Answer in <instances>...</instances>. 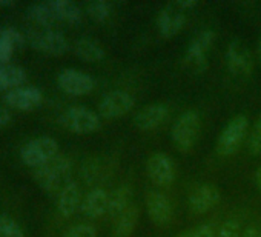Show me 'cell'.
Here are the masks:
<instances>
[{
    "instance_id": "cell-1",
    "label": "cell",
    "mask_w": 261,
    "mask_h": 237,
    "mask_svg": "<svg viewBox=\"0 0 261 237\" xmlns=\"http://www.w3.org/2000/svg\"><path fill=\"white\" fill-rule=\"evenodd\" d=\"M71 167L72 165L69 157L57 154L49 162L34 168V179L43 189L54 191L63 183V180L71 171Z\"/></svg>"
},
{
    "instance_id": "cell-2",
    "label": "cell",
    "mask_w": 261,
    "mask_h": 237,
    "mask_svg": "<svg viewBox=\"0 0 261 237\" xmlns=\"http://www.w3.org/2000/svg\"><path fill=\"white\" fill-rule=\"evenodd\" d=\"M59 121L63 128L77 133V134H88L94 133L100 128V117L94 111L85 106H69L66 108Z\"/></svg>"
},
{
    "instance_id": "cell-3",
    "label": "cell",
    "mask_w": 261,
    "mask_h": 237,
    "mask_svg": "<svg viewBox=\"0 0 261 237\" xmlns=\"http://www.w3.org/2000/svg\"><path fill=\"white\" fill-rule=\"evenodd\" d=\"M200 115L195 111H186L183 112L172 127V142L181 153L191 151V148L195 145L198 133H200Z\"/></svg>"
},
{
    "instance_id": "cell-4",
    "label": "cell",
    "mask_w": 261,
    "mask_h": 237,
    "mask_svg": "<svg viewBox=\"0 0 261 237\" xmlns=\"http://www.w3.org/2000/svg\"><path fill=\"white\" fill-rule=\"evenodd\" d=\"M59 154V144L48 136L36 137L23 144L20 148V159L30 167H40Z\"/></svg>"
},
{
    "instance_id": "cell-5",
    "label": "cell",
    "mask_w": 261,
    "mask_h": 237,
    "mask_svg": "<svg viewBox=\"0 0 261 237\" xmlns=\"http://www.w3.org/2000/svg\"><path fill=\"white\" fill-rule=\"evenodd\" d=\"M25 37L33 48L45 54L57 56V54H63L68 50L66 37L60 31H56L53 28H46V27L34 28L30 30Z\"/></svg>"
},
{
    "instance_id": "cell-6",
    "label": "cell",
    "mask_w": 261,
    "mask_h": 237,
    "mask_svg": "<svg viewBox=\"0 0 261 237\" xmlns=\"http://www.w3.org/2000/svg\"><path fill=\"white\" fill-rule=\"evenodd\" d=\"M247 124H249L247 117L243 114H238L226 125V128L221 131L218 142H217V151L220 156L223 157L232 156L240 148L247 131Z\"/></svg>"
},
{
    "instance_id": "cell-7",
    "label": "cell",
    "mask_w": 261,
    "mask_h": 237,
    "mask_svg": "<svg viewBox=\"0 0 261 237\" xmlns=\"http://www.w3.org/2000/svg\"><path fill=\"white\" fill-rule=\"evenodd\" d=\"M214 42H215V33L212 30H204V31L198 33L194 37V40L189 43V48L183 59L185 65L195 73L204 71L207 66L206 53H207V50H211Z\"/></svg>"
},
{
    "instance_id": "cell-8",
    "label": "cell",
    "mask_w": 261,
    "mask_h": 237,
    "mask_svg": "<svg viewBox=\"0 0 261 237\" xmlns=\"http://www.w3.org/2000/svg\"><path fill=\"white\" fill-rule=\"evenodd\" d=\"M57 83L65 92L72 94V96L88 94L95 86V82L89 74H86L80 69H75V68L62 69L57 76Z\"/></svg>"
},
{
    "instance_id": "cell-9",
    "label": "cell",
    "mask_w": 261,
    "mask_h": 237,
    "mask_svg": "<svg viewBox=\"0 0 261 237\" xmlns=\"http://www.w3.org/2000/svg\"><path fill=\"white\" fill-rule=\"evenodd\" d=\"M134 106V97L126 91H111L98 103V112L105 118H118Z\"/></svg>"
},
{
    "instance_id": "cell-10",
    "label": "cell",
    "mask_w": 261,
    "mask_h": 237,
    "mask_svg": "<svg viewBox=\"0 0 261 237\" xmlns=\"http://www.w3.org/2000/svg\"><path fill=\"white\" fill-rule=\"evenodd\" d=\"M226 65L229 71L235 76L247 77L253 71V59L249 50L241 42H230L226 50Z\"/></svg>"
},
{
    "instance_id": "cell-11",
    "label": "cell",
    "mask_w": 261,
    "mask_h": 237,
    "mask_svg": "<svg viewBox=\"0 0 261 237\" xmlns=\"http://www.w3.org/2000/svg\"><path fill=\"white\" fill-rule=\"evenodd\" d=\"M186 23V16H185V11H181L174 2L166 5L160 13H159V17H157V28H159V33L169 39V37H174L175 34H178L181 31V28L185 27Z\"/></svg>"
},
{
    "instance_id": "cell-12",
    "label": "cell",
    "mask_w": 261,
    "mask_h": 237,
    "mask_svg": "<svg viewBox=\"0 0 261 237\" xmlns=\"http://www.w3.org/2000/svg\"><path fill=\"white\" fill-rule=\"evenodd\" d=\"M169 117V109L168 106L162 103H154L149 106L142 108L137 115L134 117V125L140 131H152L159 128L162 124H165Z\"/></svg>"
},
{
    "instance_id": "cell-13",
    "label": "cell",
    "mask_w": 261,
    "mask_h": 237,
    "mask_svg": "<svg viewBox=\"0 0 261 237\" xmlns=\"http://www.w3.org/2000/svg\"><path fill=\"white\" fill-rule=\"evenodd\" d=\"M148 174L155 185L169 186L174 180V165L168 154L155 153L148 160Z\"/></svg>"
},
{
    "instance_id": "cell-14",
    "label": "cell",
    "mask_w": 261,
    "mask_h": 237,
    "mask_svg": "<svg viewBox=\"0 0 261 237\" xmlns=\"http://www.w3.org/2000/svg\"><path fill=\"white\" fill-rule=\"evenodd\" d=\"M43 96L37 86L33 85H22L7 91L5 102L17 109H31L42 102Z\"/></svg>"
},
{
    "instance_id": "cell-15",
    "label": "cell",
    "mask_w": 261,
    "mask_h": 237,
    "mask_svg": "<svg viewBox=\"0 0 261 237\" xmlns=\"http://www.w3.org/2000/svg\"><path fill=\"white\" fill-rule=\"evenodd\" d=\"M146 208L152 222L159 226H168L172 220V206L168 197L160 191H149L146 194Z\"/></svg>"
},
{
    "instance_id": "cell-16",
    "label": "cell",
    "mask_w": 261,
    "mask_h": 237,
    "mask_svg": "<svg viewBox=\"0 0 261 237\" xmlns=\"http://www.w3.org/2000/svg\"><path fill=\"white\" fill-rule=\"evenodd\" d=\"M220 200V191L214 185H201L194 189L189 197V206L195 214H204Z\"/></svg>"
},
{
    "instance_id": "cell-17",
    "label": "cell",
    "mask_w": 261,
    "mask_h": 237,
    "mask_svg": "<svg viewBox=\"0 0 261 237\" xmlns=\"http://www.w3.org/2000/svg\"><path fill=\"white\" fill-rule=\"evenodd\" d=\"M108 205H109V193H106L101 188H95L85 196L80 206H82V212L86 217L97 219L103 214H108Z\"/></svg>"
},
{
    "instance_id": "cell-18",
    "label": "cell",
    "mask_w": 261,
    "mask_h": 237,
    "mask_svg": "<svg viewBox=\"0 0 261 237\" xmlns=\"http://www.w3.org/2000/svg\"><path fill=\"white\" fill-rule=\"evenodd\" d=\"M25 36L13 25L0 27V63L10 62L16 46L23 45Z\"/></svg>"
},
{
    "instance_id": "cell-19",
    "label": "cell",
    "mask_w": 261,
    "mask_h": 237,
    "mask_svg": "<svg viewBox=\"0 0 261 237\" xmlns=\"http://www.w3.org/2000/svg\"><path fill=\"white\" fill-rule=\"evenodd\" d=\"M80 202H82V194L79 185L75 182H66L59 194V200H57L59 212L65 217H69L75 212L79 205H82Z\"/></svg>"
},
{
    "instance_id": "cell-20",
    "label": "cell",
    "mask_w": 261,
    "mask_h": 237,
    "mask_svg": "<svg viewBox=\"0 0 261 237\" xmlns=\"http://www.w3.org/2000/svg\"><path fill=\"white\" fill-rule=\"evenodd\" d=\"M72 51L77 57L86 62H100L105 59V50L100 43L89 37H80L72 43Z\"/></svg>"
},
{
    "instance_id": "cell-21",
    "label": "cell",
    "mask_w": 261,
    "mask_h": 237,
    "mask_svg": "<svg viewBox=\"0 0 261 237\" xmlns=\"http://www.w3.org/2000/svg\"><path fill=\"white\" fill-rule=\"evenodd\" d=\"M27 79V71L17 63H0V89H13L22 86Z\"/></svg>"
},
{
    "instance_id": "cell-22",
    "label": "cell",
    "mask_w": 261,
    "mask_h": 237,
    "mask_svg": "<svg viewBox=\"0 0 261 237\" xmlns=\"http://www.w3.org/2000/svg\"><path fill=\"white\" fill-rule=\"evenodd\" d=\"M130 188L127 185H121L115 188L112 193H109V205H108V214L112 219H118L130 205Z\"/></svg>"
},
{
    "instance_id": "cell-23",
    "label": "cell",
    "mask_w": 261,
    "mask_h": 237,
    "mask_svg": "<svg viewBox=\"0 0 261 237\" xmlns=\"http://www.w3.org/2000/svg\"><path fill=\"white\" fill-rule=\"evenodd\" d=\"M139 222V209L136 205H130L115 222L112 237H130Z\"/></svg>"
},
{
    "instance_id": "cell-24",
    "label": "cell",
    "mask_w": 261,
    "mask_h": 237,
    "mask_svg": "<svg viewBox=\"0 0 261 237\" xmlns=\"http://www.w3.org/2000/svg\"><path fill=\"white\" fill-rule=\"evenodd\" d=\"M27 14L33 22H36L37 25L46 27V28H49L57 20V16H56L54 10L51 7V2L30 4L28 8H27Z\"/></svg>"
},
{
    "instance_id": "cell-25",
    "label": "cell",
    "mask_w": 261,
    "mask_h": 237,
    "mask_svg": "<svg viewBox=\"0 0 261 237\" xmlns=\"http://www.w3.org/2000/svg\"><path fill=\"white\" fill-rule=\"evenodd\" d=\"M49 2L57 16V20L68 23H79L82 20V10L71 0H49Z\"/></svg>"
},
{
    "instance_id": "cell-26",
    "label": "cell",
    "mask_w": 261,
    "mask_h": 237,
    "mask_svg": "<svg viewBox=\"0 0 261 237\" xmlns=\"http://www.w3.org/2000/svg\"><path fill=\"white\" fill-rule=\"evenodd\" d=\"M86 13L95 22H105L111 16V5L105 0H94L86 5Z\"/></svg>"
},
{
    "instance_id": "cell-27",
    "label": "cell",
    "mask_w": 261,
    "mask_h": 237,
    "mask_svg": "<svg viewBox=\"0 0 261 237\" xmlns=\"http://www.w3.org/2000/svg\"><path fill=\"white\" fill-rule=\"evenodd\" d=\"M0 237H23V229L10 216H0Z\"/></svg>"
},
{
    "instance_id": "cell-28",
    "label": "cell",
    "mask_w": 261,
    "mask_h": 237,
    "mask_svg": "<svg viewBox=\"0 0 261 237\" xmlns=\"http://www.w3.org/2000/svg\"><path fill=\"white\" fill-rule=\"evenodd\" d=\"M249 151L252 156H259L261 154V114L253 124V128L250 131L249 137Z\"/></svg>"
},
{
    "instance_id": "cell-29",
    "label": "cell",
    "mask_w": 261,
    "mask_h": 237,
    "mask_svg": "<svg viewBox=\"0 0 261 237\" xmlns=\"http://www.w3.org/2000/svg\"><path fill=\"white\" fill-rule=\"evenodd\" d=\"M63 237H97V229L89 223H79L66 229Z\"/></svg>"
},
{
    "instance_id": "cell-30",
    "label": "cell",
    "mask_w": 261,
    "mask_h": 237,
    "mask_svg": "<svg viewBox=\"0 0 261 237\" xmlns=\"http://www.w3.org/2000/svg\"><path fill=\"white\" fill-rule=\"evenodd\" d=\"M217 237H241V228L240 223L235 219L226 220L220 229L217 231Z\"/></svg>"
},
{
    "instance_id": "cell-31",
    "label": "cell",
    "mask_w": 261,
    "mask_h": 237,
    "mask_svg": "<svg viewBox=\"0 0 261 237\" xmlns=\"http://www.w3.org/2000/svg\"><path fill=\"white\" fill-rule=\"evenodd\" d=\"M192 237H217V232L212 225H200L194 231H191Z\"/></svg>"
},
{
    "instance_id": "cell-32",
    "label": "cell",
    "mask_w": 261,
    "mask_h": 237,
    "mask_svg": "<svg viewBox=\"0 0 261 237\" xmlns=\"http://www.w3.org/2000/svg\"><path fill=\"white\" fill-rule=\"evenodd\" d=\"M181 11H188V10H192V8H195L198 4L195 2V0H178V2H174Z\"/></svg>"
},
{
    "instance_id": "cell-33",
    "label": "cell",
    "mask_w": 261,
    "mask_h": 237,
    "mask_svg": "<svg viewBox=\"0 0 261 237\" xmlns=\"http://www.w3.org/2000/svg\"><path fill=\"white\" fill-rule=\"evenodd\" d=\"M241 237H261V229L256 226H247L244 231H241Z\"/></svg>"
},
{
    "instance_id": "cell-34",
    "label": "cell",
    "mask_w": 261,
    "mask_h": 237,
    "mask_svg": "<svg viewBox=\"0 0 261 237\" xmlns=\"http://www.w3.org/2000/svg\"><path fill=\"white\" fill-rule=\"evenodd\" d=\"M11 121V114L7 108H4L2 105H0V127L7 125L8 122Z\"/></svg>"
},
{
    "instance_id": "cell-35",
    "label": "cell",
    "mask_w": 261,
    "mask_h": 237,
    "mask_svg": "<svg viewBox=\"0 0 261 237\" xmlns=\"http://www.w3.org/2000/svg\"><path fill=\"white\" fill-rule=\"evenodd\" d=\"M256 185H258V188H259V191H261V165H259V168L256 170Z\"/></svg>"
},
{
    "instance_id": "cell-36",
    "label": "cell",
    "mask_w": 261,
    "mask_h": 237,
    "mask_svg": "<svg viewBox=\"0 0 261 237\" xmlns=\"http://www.w3.org/2000/svg\"><path fill=\"white\" fill-rule=\"evenodd\" d=\"M13 2L11 0H0V7H11Z\"/></svg>"
},
{
    "instance_id": "cell-37",
    "label": "cell",
    "mask_w": 261,
    "mask_h": 237,
    "mask_svg": "<svg viewBox=\"0 0 261 237\" xmlns=\"http://www.w3.org/2000/svg\"><path fill=\"white\" fill-rule=\"evenodd\" d=\"M178 237H192V234H191V232H181Z\"/></svg>"
},
{
    "instance_id": "cell-38",
    "label": "cell",
    "mask_w": 261,
    "mask_h": 237,
    "mask_svg": "<svg viewBox=\"0 0 261 237\" xmlns=\"http://www.w3.org/2000/svg\"><path fill=\"white\" fill-rule=\"evenodd\" d=\"M258 51H259V54H261V42H259V45H258Z\"/></svg>"
}]
</instances>
